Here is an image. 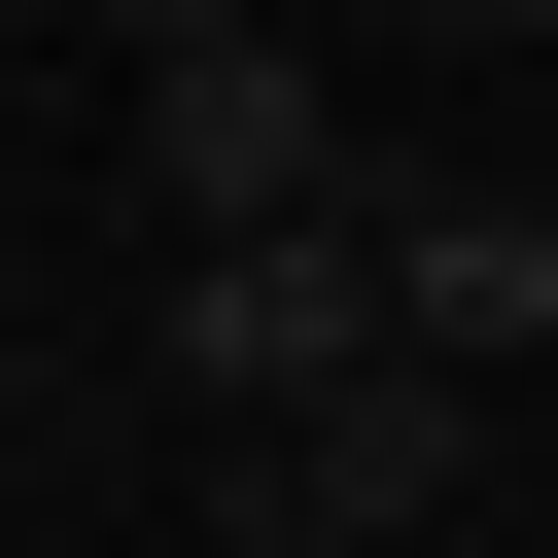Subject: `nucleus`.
I'll list each match as a JSON object with an SVG mask.
<instances>
[{
    "instance_id": "nucleus-5",
    "label": "nucleus",
    "mask_w": 558,
    "mask_h": 558,
    "mask_svg": "<svg viewBox=\"0 0 558 558\" xmlns=\"http://www.w3.org/2000/svg\"><path fill=\"white\" fill-rule=\"evenodd\" d=\"M384 35H558V0H384Z\"/></svg>"
},
{
    "instance_id": "nucleus-1",
    "label": "nucleus",
    "mask_w": 558,
    "mask_h": 558,
    "mask_svg": "<svg viewBox=\"0 0 558 558\" xmlns=\"http://www.w3.org/2000/svg\"><path fill=\"white\" fill-rule=\"evenodd\" d=\"M209 523H314V558L488 523V349H418V314H384L349 384H279V418H244V488H209Z\"/></svg>"
},
{
    "instance_id": "nucleus-2",
    "label": "nucleus",
    "mask_w": 558,
    "mask_h": 558,
    "mask_svg": "<svg viewBox=\"0 0 558 558\" xmlns=\"http://www.w3.org/2000/svg\"><path fill=\"white\" fill-rule=\"evenodd\" d=\"M349 349H384V174H349V209H209V244H174V384H209V418H279V384H349Z\"/></svg>"
},
{
    "instance_id": "nucleus-6",
    "label": "nucleus",
    "mask_w": 558,
    "mask_h": 558,
    "mask_svg": "<svg viewBox=\"0 0 558 558\" xmlns=\"http://www.w3.org/2000/svg\"><path fill=\"white\" fill-rule=\"evenodd\" d=\"M105 35H244V0H105Z\"/></svg>"
},
{
    "instance_id": "nucleus-3",
    "label": "nucleus",
    "mask_w": 558,
    "mask_h": 558,
    "mask_svg": "<svg viewBox=\"0 0 558 558\" xmlns=\"http://www.w3.org/2000/svg\"><path fill=\"white\" fill-rule=\"evenodd\" d=\"M140 209L209 244V209H349V105H314V35L244 0V35H140Z\"/></svg>"
},
{
    "instance_id": "nucleus-4",
    "label": "nucleus",
    "mask_w": 558,
    "mask_h": 558,
    "mask_svg": "<svg viewBox=\"0 0 558 558\" xmlns=\"http://www.w3.org/2000/svg\"><path fill=\"white\" fill-rule=\"evenodd\" d=\"M384 314L523 384V349H558V174H384Z\"/></svg>"
},
{
    "instance_id": "nucleus-7",
    "label": "nucleus",
    "mask_w": 558,
    "mask_h": 558,
    "mask_svg": "<svg viewBox=\"0 0 558 558\" xmlns=\"http://www.w3.org/2000/svg\"><path fill=\"white\" fill-rule=\"evenodd\" d=\"M0 453H35V314H0Z\"/></svg>"
},
{
    "instance_id": "nucleus-8",
    "label": "nucleus",
    "mask_w": 558,
    "mask_h": 558,
    "mask_svg": "<svg viewBox=\"0 0 558 558\" xmlns=\"http://www.w3.org/2000/svg\"><path fill=\"white\" fill-rule=\"evenodd\" d=\"M0 35H105V0H0Z\"/></svg>"
}]
</instances>
